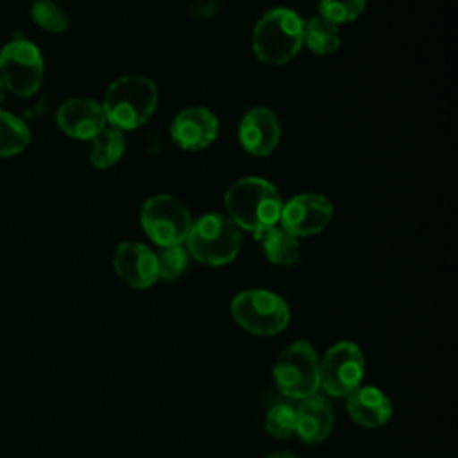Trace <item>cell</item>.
Instances as JSON below:
<instances>
[{
    "instance_id": "6da1fadb",
    "label": "cell",
    "mask_w": 458,
    "mask_h": 458,
    "mask_svg": "<svg viewBox=\"0 0 458 458\" xmlns=\"http://www.w3.org/2000/svg\"><path fill=\"white\" fill-rule=\"evenodd\" d=\"M229 218L242 229L254 233L256 240L276 227L283 209V199L276 186L261 177H243L225 191Z\"/></svg>"
},
{
    "instance_id": "7a4b0ae2",
    "label": "cell",
    "mask_w": 458,
    "mask_h": 458,
    "mask_svg": "<svg viewBox=\"0 0 458 458\" xmlns=\"http://www.w3.org/2000/svg\"><path fill=\"white\" fill-rule=\"evenodd\" d=\"M157 104L156 84L143 75H125L114 81L104 97L106 120L120 131L143 125Z\"/></svg>"
},
{
    "instance_id": "3957f363",
    "label": "cell",
    "mask_w": 458,
    "mask_h": 458,
    "mask_svg": "<svg viewBox=\"0 0 458 458\" xmlns=\"http://www.w3.org/2000/svg\"><path fill=\"white\" fill-rule=\"evenodd\" d=\"M304 20L292 9L277 7L265 13L254 27L252 50L265 64H284L302 45Z\"/></svg>"
},
{
    "instance_id": "277c9868",
    "label": "cell",
    "mask_w": 458,
    "mask_h": 458,
    "mask_svg": "<svg viewBox=\"0 0 458 458\" xmlns=\"http://www.w3.org/2000/svg\"><path fill=\"white\" fill-rule=\"evenodd\" d=\"M188 250L197 261L220 267L233 261L242 245L240 227L227 216L209 213L191 224Z\"/></svg>"
},
{
    "instance_id": "5b68a950",
    "label": "cell",
    "mask_w": 458,
    "mask_h": 458,
    "mask_svg": "<svg viewBox=\"0 0 458 458\" xmlns=\"http://www.w3.org/2000/svg\"><path fill=\"white\" fill-rule=\"evenodd\" d=\"M274 381L279 392L290 399H306L320 388L318 358L310 342L290 344L274 365Z\"/></svg>"
},
{
    "instance_id": "8992f818",
    "label": "cell",
    "mask_w": 458,
    "mask_h": 458,
    "mask_svg": "<svg viewBox=\"0 0 458 458\" xmlns=\"http://www.w3.org/2000/svg\"><path fill=\"white\" fill-rule=\"evenodd\" d=\"M231 313L240 327L258 336L281 333L290 322L288 304L268 290H245L231 302Z\"/></svg>"
},
{
    "instance_id": "52a82bcc",
    "label": "cell",
    "mask_w": 458,
    "mask_h": 458,
    "mask_svg": "<svg viewBox=\"0 0 458 458\" xmlns=\"http://www.w3.org/2000/svg\"><path fill=\"white\" fill-rule=\"evenodd\" d=\"M191 224L186 206L170 195H154L141 208V227L161 247L181 245L188 238Z\"/></svg>"
},
{
    "instance_id": "ba28073f",
    "label": "cell",
    "mask_w": 458,
    "mask_h": 458,
    "mask_svg": "<svg viewBox=\"0 0 458 458\" xmlns=\"http://www.w3.org/2000/svg\"><path fill=\"white\" fill-rule=\"evenodd\" d=\"M0 77L5 89L18 97H30L43 79V57L39 48L27 39H14L0 52Z\"/></svg>"
},
{
    "instance_id": "9c48e42d",
    "label": "cell",
    "mask_w": 458,
    "mask_h": 458,
    "mask_svg": "<svg viewBox=\"0 0 458 458\" xmlns=\"http://www.w3.org/2000/svg\"><path fill=\"white\" fill-rule=\"evenodd\" d=\"M365 361L360 347L352 342H338L318 361L320 386L333 395L344 397L356 390L363 379Z\"/></svg>"
},
{
    "instance_id": "30bf717a",
    "label": "cell",
    "mask_w": 458,
    "mask_h": 458,
    "mask_svg": "<svg viewBox=\"0 0 458 458\" xmlns=\"http://www.w3.org/2000/svg\"><path fill=\"white\" fill-rule=\"evenodd\" d=\"M333 216V204L317 193H302L283 204L279 222L283 229L297 236L320 233Z\"/></svg>"
},
{
    "instance_id": "8fae6325",
    "label": "cell",
    "mask_w": 458,
    "mask_h": 458,
    "mask_svg": "<svg viewBox=\"0 0 458 458\" xmlns=\"http://www.w3.org/2000/svg\"><path fill=\"white\" fill-rule=\"evenodd\" d=\"M218 134V118L208 107H188L181 111L172 125L170 136L182 150H200L215 141Z\"/></svg>"
},
{
    "instance_id": "7c38bea8",
    "label": "cell",
    "mask_w": 458,
    "mask_h": 458,
    "mask_svg": "<svg viewBox=\"0 0 458 458\" xmlns=\"http://www.w3.org/2000/svg\"><path fill=\"white\" fill-rule=\"evenodd\" d=\"M281 127L277 116L268 107L249 109L238 127V140L250 156H268L279 143Z\"/></svg>"
},
{
    "instance_id": "4fadbf2b",
    "label": "cell",
    "mask_w": 458,
    "mask_h": 458,
    "mask_svg": "<svg viewBox=\"0 0 458 458\" xmlns=\"http://www.w3.org/2000/svg\"><path fill=\"white\" fill-rule=\"evenodd\" d=\"M116 274L132 288H148L159 277L157 256L143 243L123 242L113 259Z\"/></svg>"
},
{
    "instance_id": "5bb4252c",
    "label": "cell",
    "mask_w": 458,
    "mask_h": 458,
    "mask_svg": "<svg viewBox=\"0 0 458 458\" xmlns=\"http://www.w3.org/2000/svg\"><path fill=\"white\" fill-rule=\"evenodd\" d=\"M57 125L75 140H93L106 127V114L91 98H72L61 104L55 114Z\"/></svg>"
},
{
    "instance_id": "9a60e30c",
    "label": "cell",
    "mask_w": 458,
    "mask_h": 458,
    "mask_svg": "<svg viewBox=\"0 0 458 458\" xmlns=\"http://www.w3.org/2000/svg\"><path fill=\"white\" fill-rule=\"evenodd\" d=\"M351 419L363 428H379L392 417L390 399L376 386H358L347 395Z\"/></svg>"
},
{
    "instance_id": "2e32d148",
    "label": "cell",
    "mask_w": 458,
    "mask_h": 458,
    "mask_svg": "<svg viewBox=\"0 0 458 458\" xmlns=\"http://www.w3.org/2000/svg\"><path fill=\"white\" fill-rule=\"evenodd\" d=\"M333 428V408L322 395L302 399L295 410V433L306 444L322 442Z\"/></svg>"
},
{
    "instance_id": "e0dca14e",
    "label": "cell",
    "mask_w": 458,
    "mask_h": 458,
    "mask_svg": "<svg viewBox=\"0 0 458 458\" xmlns=\"http://www.w3.org/2000/svg\"><path fill=\"white\" fill-rule=\"evenodd\" d=\"M261 245L267 259L274 265H293L299 259V243L293 234L283 227H272L261 236Z\"/></svg>"
},
{
    "instance_id": "ac0fdd59",
    "label": "cell",
    "mask_w": 458,
    "mask_h": 458,
    "mask_svg": "<svg viewBox=\"0 0 458 458\" xmlns=\"http://www.w3.org/2000/svg\"><path fill=\"white\" fill-rule=\"evenodd\" d=\"M302 41L313 54H333L340 47V32L335 23L322 16H311L302 25Z\"/></svg>"
},
{
    "instance_id": "d6986e66",
    "label": "cell",
    "mask_w": 458,
    "mask_h": 458,
    "mask_svg": "<svg viewBox=\"0 0 458 458\" xmlns=\"http://www.w3.org/2000/svg\"><path fill=\"white\" fill-rule=\"evenodd\" d=\"M125 150V136L123 131L114 129V127H104L95 138L91 145V165L95 168H109L113 166L123 154Z\"/></svg>"
},
{
    "instance_id": "ffe728a7",
    "label": "cell",
    "mask_w": 458,
    "mask_h": 458,
    "mask_svg": "<svg viewBox=\"0 0 458 458\" xmlns=\"http://www.w3.org/2000/svg\"><path fill=\"white\" fill-rule=\"evenodd\" d=\"M30 141V131L18 116L0 109V157L20 154Z\"/></svg>"
},
{
    "instance_id": "44dd1931",
    "label": "cell",
    "mask_w": 458,
    "mask_h": 458,
    "mask_svg": "<svg viewBox=\"0 0 458 458\" xmlns=\"http://www.w3.org/2000/svg\"><path fill=\"white\" fill-rule=\"evenodd\" d=\"M30 16L38 27L48 32H64L70 25L64 11L52 0H36L30 7Z\"/></svg>"
},
{
    "instance_id": "7402d4cb",
    "label": "cell",
    "mask_w": 458,
    "mask_h": 458,
    "mask_svg": "<svg viewBox=\"0 0 458 458\" xmlns=\"http://www.w3.org/2000/svg\"><path fill=\"white\" fill-rule=\"evenodd\" d=\"M365 2L367 0H318V13L335 25L347 23L361 14Z\"/></svg>"
},
{
    "instance_id": "603a6c76",
    "label": "cell",
    "mask_w": 458,
    "mask_h": 458,
    "mask_svg": "<svg viewBox=\"0 0 458 458\" xmlns=\"http://www.w3.org/2000/svg\"><path fill=\"white\" fill-rule=\"evenodd\" d=\"M267 433L276 438H288L295 433V410L290 404H274L265 419Z\"/></svg>"
},
{
    "instance_id": "cb8c5ba5",
    "label": "cell",
    "mask_w": 458,
    "mask_h": 458,
    "mask_svg": "<svg viewBox=\"0 0 458 458\" xmlns=\"http://www.w3.org/2000/svg\"><path fill=\"white\" fill-rule=\"evenodd\" d=\"M188 265V254L182 249V245H170L163 247V250L157 256V268L159 277L165 281L177 279Z\"/></svg>"
},
{
    "instance_id": "d4e9b609",
    "label": "cell",
    "mask_w": 458,
    "mask_h": 458,
    "mask_svg": "<svg viewBox=\"0 0 458 458\" xmlns=\"http://www.w3.org/2000/svg\"><path fill=\"white\" fill-rule=\"evenodd\" d=\"M267 458H295V456L292 453H288V451H276V453L268 454Z\"/></svg>"
},
{
    "instance_id": "484cf974",
    "label": "cell",
    "mask_w": 458,
    "mask_h": 458,
    "mask_svg": "<svg viewBox=\"0 0 458 458\" xmlns=\"http://www.w3.org/2000/svg\"><path fill=\"white\" fill-rule=\"evenodd\" d=\"M4 97H5V84H4V81L0 77V102L4 100Z\"/></svg>"
}]
</instances>
